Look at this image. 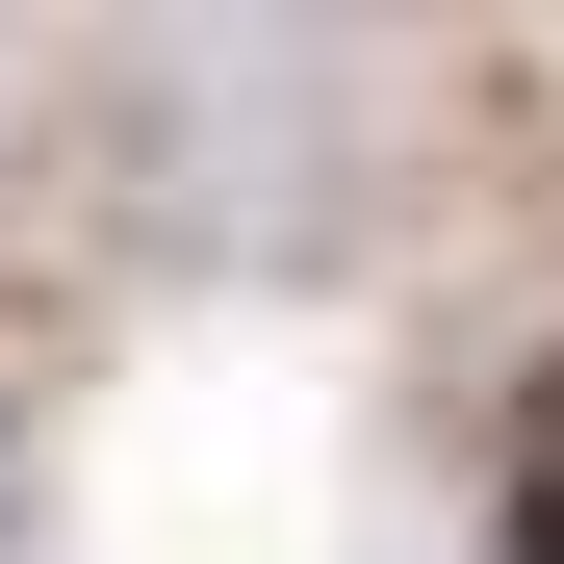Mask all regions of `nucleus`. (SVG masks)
Wrapping results in <instances>:
<instances>
[{
    "label": "nucleus",
    "mask_w": 564,
    "mask_h": 564,
    "mask_svg": "<svg viewBox=\"0 0 564 564\" xmlns=\"http://www.w3.org/2000/svg\"><path fill=\"white\" fill-rule=\"evenodd\" d=\"M0 539H26V462H0Z\"/></svg>",
    "instance_id": "3"
},
{
    "label": "nucleus",
    "mask_w": 564,
    "mask_h": 564,
    "mask_svg": "<svg viewBox=\"0 0 564 564\" xmlns=\"http://www.w3.org/2000/svg\"><path fill=\"white\" fill-rule=\"evenodd\" d=\"M488 564H564V462H513V539H488Z\"/></svg>",
    "instance_id": "1"
},
{
    "label": "nucleus",
    "mask_w": 564,
    "mask_h": 564,
    "mask_svg": "<svg viewBox=\"0 0 564 564\" xmlns=\"http://www.w3.org/2000/svg\"><path fill=\"white\" fill-rule=\"evenodd\" d=\"M539 462H564V334H539Z\"/></svg>",
    "instance_id": "2"
}]
</instances>
